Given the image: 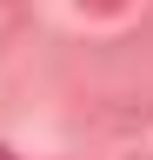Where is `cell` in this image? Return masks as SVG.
Wrapping results in <instances>:
<instances>
[{"instance_id":"1","label":"cell","mask_w":153,"mask_h":160,"mask_svg":"<svg viewBox=\"0 0 153 160\" xmlns=\"http://www.w3.org/2000/svg\"><path fill=\"white\" fill-rule=\"evenodd\" d=\"M0 160H13V153H7V147H0Z\"/></svg>"}]
</instances>
